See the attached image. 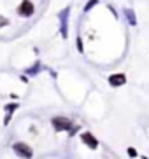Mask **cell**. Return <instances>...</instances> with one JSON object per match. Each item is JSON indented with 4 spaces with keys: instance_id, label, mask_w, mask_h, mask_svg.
<instances>
[{
    "instance_id": "obj_1",
    "label": "cell",
    "mask_w": 149,
    "mask_h": 159,
    "mask_svg": "<svg viewBox=\"0 0 149 159\" xmlns=\"http://www.w3.org/2000/svg\"><path fill=\"white\" fill-rule=\"evenodd\" d=\"M12 150L19 156V157H25V159H30V157L33 156V150L30 149L26 143H23V142H18V143H14V145H12Z\"/></svg>"
},
{
    "instance_id": "obj_2",
    "label": "cell",
    "mask_w": 149,
    "mask_h": 159,
    "mask_svg": "<svg viewBox=\"0 0 149 159\" xmlns=\"http://www.w3.org/2000/svg\"><path fill=\"white\" fill-rule=\"evenodd\" d=\"M51 122H53V126H55L56 131H67V129H70V128H72V121H70V119H67V117H61V116L53 117Z\"/></svg>"
},
{
    "instance_id": "obj_3",
    "label": "cell",
    "mask_w": 149,
    "mask_h": 159,
    "mask_svg": "<svg viewBox=\"0 0 149 159\" xmlns=\"http://www.w3.org/2000/svg\"><path fill=\"white\" fill-rule=\"evenodd\" d=\"M81 138H83V142H84L86 145H88L89 149H97V147H98L97 138H95V136L91 135V133H83V136H81Z\"/></svg>"
},
{
    "instance_id": "obj_4",
    "label": "cell",
    "mask_w": 149,
    "mask_h": 159,
    "mask_svg": "<svg viewBox=\"0 0 149 159\" xmlns=\"http://www.w3.org/2000/svg\"><path fill=\"white\" fill-rule=\"evenodd\" d=\"M19 12L25 14V16L33 14V4L32 2H28V0H23V4H21V7H19Z\"/></svg>"
},
{
    "instance_id": "obj_5",
    "label": "cell",
    "mask_w": 149,
    "mask_h": 159,
    "mask_svg": "<svg viewBox=\"0 0 149 159\" xmlns=\"http://www.w3.org/2000/svg\"><path fill=\"white\" fill-rule=\"evenodd\" d=\"M109 82H111L112 86H121V84H125V77L123 75H112L111 79H109Z\"/></svg>"
}]
</instances>
